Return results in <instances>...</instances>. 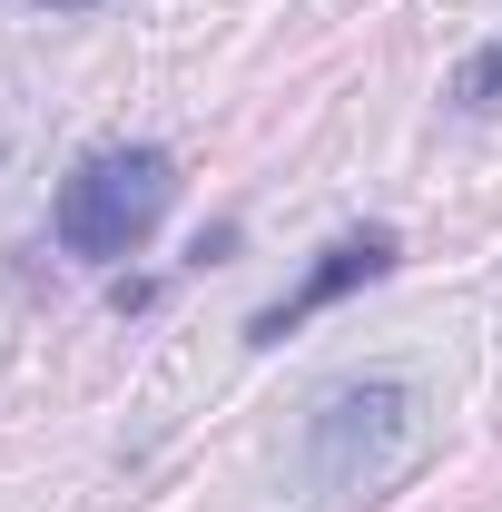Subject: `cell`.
Masks as SVG:
<instances>
[{"label": "cell", "mask_w": 502, "mask_h": 512, "mask_svg": "<svg viewBox=\"0 0 502 512\" xmlns=\"http://www.w3.org/2000/svg\"><path fill=\"white\" fill-rule=\"evenodd\" d=\"M434 453V414L404 375H345L306 404V434H296V463H306V493L325 512H365L384 503L404 473H424Z\"/></svg>", "instance_id": "1"}, {"label": "cell", "mask_w": 502, "mask_h": 512, "mask_svg": "<svg viewBox=\"0 0 502 512\" xmlns=\"http://www.w3.org/2000/svg\"><path fill=\"white\" fill-rule=\"evenodd\" d=\"M168 197H178L168 148H148V138L89 148V158L60 178V197H50V237H60L69 256H89V266H109V256H138L148 237H158Z\"/></svg>", "instance_id": "2"}, {"label": "cell", "mask_w": 502, "mask_h": 512, "mask_svg": "<svg viewBox=\"0 0 502 512\" xmlns=\"http://www.w3.org/2000/svg\"><path fill=\"white\" fill-rule=\"evenodd\" d=\"M394 256H404V237H394V227H345V237H335V247H315V266H306V276H296V286H286V296H276V306L247 325V345H286L306 316H325V306H345L355 286L394 276Z\"/></svg>", "instance_id": "3"}, {"label": "cell", "mask_w": 502, "mask_h": 512, "mask_svg": "<svg viewBox=\"0 0 502 512\" xmlns=\"http://www.w3.org/2000/svg\"><path fill=\"white\" fill-rule=\"evenodd\" d=\"M453 109H502V40L453 69Z\"/></svg>", "instance_id": "4"}, {"label": "cell", "mask_w": 502, "mask_h": 512, "mask_svg": "<svg viewBox=\"0 0 502 512\" xmlns=\"http://www.w3.org/2000/svg\"><path fill=\"white\" fill-rule=\"evenodd\" d=\"M20 10H50V20H79V10H99V0H20Z\"/></svg>", "instance_id": "5"}]
</instances>
